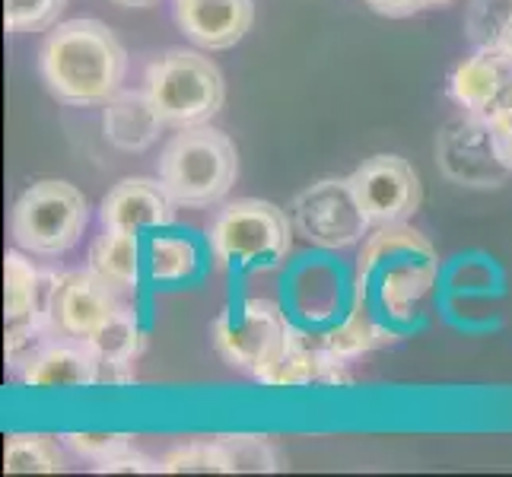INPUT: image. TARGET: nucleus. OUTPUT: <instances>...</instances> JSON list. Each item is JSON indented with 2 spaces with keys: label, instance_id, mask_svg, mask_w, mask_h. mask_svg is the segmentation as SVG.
I'll use <instances>...</instances> for the list:
<instances>
[{
  "label": "nucleus",
  "instance_id": "obj_1",
  "mask_svg": "<svg viewBox=\"0 0 512 477\" xmlns=\"http://www.w3.org/2000/svg\"><path fill=\"white\" fill-rule=\"evenodd\" d=\"M353 268H357V309L398 338H411L427 325L420 303L436 290L443 271L427 236L408 223L373 226Z\"/></svg>",
  "mask_w": 512,
  "mask_h": 477
},
{
  "label": "nucleus",
  "instance_id": "obj_2",
  "mask_svg": "<svg viewBox=\"0 0 512 477\" xmlns=\"http://www.w3.org/2000/svg\"><path fill=\"white\" fill-rule=\"evenodd\" d=\"M48 93L64 105L93 109L121 93L128 70L125 45L99 20H67L48 32L39 51Z\"/></svg>",
  "mask_w": 512,
  "mask_h": 477
},
{
  "label": "nucleus",
  "instance_id": "obj_3",
  "mask_svg": "<svg viewBox=\"0 0 512 477\" xmlns=\"http://www.w3.org/2000/svg\"><path fill=\"white\" fill-rule=\"evenodd\" d=\"M280 306L290 325L312 338H325L344 325L357 306V268L328 249L296 255L280 277Z\"/></svg>",
  "mask_w": 512,
  "mask_h": 477
},
{
  "label": "nucleus",
  "instance_id": "obj_4",
  "mask_svg": "<svg viewBox=\"0 0 512 477\" xmlns=\"http://www.w3.org/2000/svg\"><path fill=\"white\" fill-rule=\"evenodd\" d=\"M236 175V144L210 125L179 128L160 153V182L179 207L220 204L233 191Z\"/></svg>",
  "mask_w": 512,
  "mask_h": 477
},
{
  "label": "nucleus",
  "instance_id": "obj_5",
  "mask_svg": "<svg viewBox=\"0 0 512 477\" xmlns=\"http://www.w3.org/2000/svg\"><path fill=\"white\" fill-rule=\"evenodd\" d=\"M207 236L229 277L242 280L287 261L293 242V217L271 201L242 198L220 210Z\"/></svg>",
  "mask_w": 512,
  "mask_h": 477
},
{
  "label": "nucleus",
  "instance_id": "obj_6",
  "mask_svg": "<svg viewBox=\"0 0 512 477\" xmlns=\"http://www.w3.org/2000/svg\"><path fill=\"white\" fill-rule=\"evenodd\" d=\"M214 350L233 369L252 373L258 382L284 360L293 341V325L284 306L274 299H255L233 293L226 309L210 325Z\"/></svg>",
  "mask_w": 512,
  "mask_h": 477
},
{
  "label": "nucleus",
  "instance_id": "obj_7",
  "mask_svg": "<svg viewBox=\"0 0 512 477\" xmlns=\"http://www.w3.org/2000/svg\"><path fill=\"white\" fill-rule=\"evenodd\" d=\"M86 223H90V204H86L83 191L70 182L45 179L29 185L16 198L10 214V236L16 249L55 258L70 252L83 239Z\"/></svg>",
  "mask_w": 512,
  "mask_h": 477
},
{
  "label": "nucleus",
  "instance_id": "obj_8",
  "mask_svg": "<svg viewBox=\"0 0 512 477\" xmlns=\"http://www.w3.org/2000/svg\"><path fill=\"white\" fill-rule=\"evenodd\" d=\"M147 93L166 125H210L223 109L226 86L217 64L198 51L172 48L147 67Z\"/></svg>",
  "mask_w": 512,
  "mask_h": 477
},
{
  "label": "nucleus",
  "instance_id": "obj_9",
  "mask_svg": "<svg viewBox=\"0 0 512 477\" xmlns=\"http://www.w3.org/2000/svg\"><path fill=\"white\" fill-rule=\"evenodd\" d=\"M293 226L309 245L341 252L369 236V217L350 188V179H322L303 188L290 204Z\"/></svg>",
  "mask_w": 512,
  "mask_h": 477
},
{
  "label": "nucleus",
  "instance_id": "obj_10",
  "mask_svg": "<svg viewBox=\"0 0 512 477\" xmlns=\"http://www.w3.org/2000/svg\"><path fill=\"white\" fill-rule=\"evenodd\" d=\"M347 179L363 207V214L373 226L408 223L417 214L423 198L417 172L404 156H392V153L369 156Z\"/></svg>",
  "mask_w": 512,
  "mask_h": 477
},
{
  "label": "nucleus",
  "instance_id": "obj_11",
  "mask_svg": "<svg viewBox=\"0 0 512 477\" xmlns=\"http://www.w3.org/2000/svg\"><path fill=\"white\" fill-rule=\"evenodd\" d=\"M214 258L210 236H201L198 229L172 223L144 233V280L150 290L198 287L207 280Z\"/></svg>",
  "mask_w": 512,
  "mask_h": 477
},
{
  "label": "nucleus",
  "instance_id": "obj_12",
  "mask_svg": "<svg viewBox=\"0 0 512 477\" xmlns=\"http://www.w3.org/2000/svg\"><path fill=\"white\" fill-rule=\"evenodd\" d=\"M121 309H125L121 293H115L109 284H102L90 268L61 274L55 293H51V315H48L51 334L70 341H90Z\"/></svg>",
  "mask_w": 512,
  "mask_h": 477
},
{
  "label": "nucleus",
  "instance_id": "obj_13",
  "mask_svg": "<svg viewBox=\"0 0 512 477\" xmlns=\"http://www.w3.org/2000/svg\"><path fill=\"white\" fill-rule=\"evenodd\" d=\"M449 96L468 115L493 125L512 105V55L506 48H474L452 70Z\"/></svg>",
  "mask_w": 512,
  "mask_h": 477
},
{
  "label": "nucleus",
  "instance_id": "obj_14",
  "mask_svg": "<svg viewBox=\"0 0 512 477\" xmlns=\"http://www.w3.org/2000/svg\"><path fill=\"white\" fill-rule=\"evenodd\" d=\"M436 153L439 163H443V172L458 185L493 188L509 175V169L500 163L497 147H493L490 125L468 112L462 121H455V125L439 134Z\"/></svg>",
  "mask_w": 512,
  "mask_h": 477
},
{
  "label": "nucleus",
  "instance_id": "obj_15",
  "mask_svg": "<svg viewBox=\"0 0 512 477\" xmlns=\"http://www.w3.org/2000/svg\"><path fill=\"white\" fill-rule=\"evenodd\" d=\"M506 296V274L500 268V261L487 252H458L443 264L433 290V306L446 325H452V318L458 309L468 303H481V299H500Z\"/></svg>",
  "mask_w": 512,
  "mask_h": 477
},
{
  "label": "nucleus",
  "instance_id": "obj_16",
  "mask_svg": "<svg viewBox=\"0 0 512 477\" xmlns=\"http://www.w3.org/2000/svg\"><path fill=\"white\" fill-rule=\"evenodd\" d=\"M175 204L163 182L153 179H121L99 204L102 229H121V233L144 236L150 229L175 223Z\"/></svg>",
  "mask_w": 512,
  "mask_h": 477
},
{
  "label": "nucleus",
  "instance_id": "obj_17",
  "mask_svg": "<svg viewBox=\"0 0 512 477\" xmlns=\"http://www.w3.org/2000/svg\"><path fill=\"white\" fill-rule=\"evenodd\" d=\"M175 20L194 45L207 51L233 48L252 29V0H175Z\"/></svg>",
  "mask_w": 512,
  "mask_h": 477
},
{
  "label": "nucleus",
  "instance_id": "obj_18",
  "mask_svg": "<svg viewBox=\"0 0 512 477\" xmlns=\"http://www.w3.org/2000/svg\"><path fill=\"white\" fill-rule=\"evenodd\" d=\"M20 379L26 388H39V392L99 385V360L86 341L51 338L23 363Z\"/></svg>",
  "mask_w": 512,
  "mask_h": 477
},
{
  "label": "nucleus",
  "instance_id": "obj_19",
  "mask_svg": "<svg viewBox=\"0 0 512 477\" xmlns=\"http://www.w3.org/2000/svg\"><path fill=\"white\" fill-rule=\"evenodd\" d=\"M86 268H90L102 284H109L115 293H134L147 287L144 280V236L121 233V229H102L93 239L90 255H86Z\"/></svg>",
  "mask_w": 512,
  "mask_h": 477
},
{
  "label": "nucleus",
  "instance_id": "obj_20",
  "mask_svg": "<svg viewBox=\"0 0 512 477\" xmlns=\"http://www.w3.org/2000/svg\"><path fill=\"white\" fill-rule=\"evenodd\" d=\"M163 115L156 112V105L150 99V93H125L112 96L105 102L102 112V128H105V140L115 150L125 153H144L150 150L156 140H160L163 131Z\"/></svg>",
  "mask_w": 512,
  "mask_h": 477
},
{
  "label": "nucleus",
  "instance_id": "obj_21",
  "mask_svg": "<svg viewBox=\"0 0 512 477\" xmlns=\"http://www.w3.org/2000/svg\"><path fill=\"white\" fill-rule=\"evenodd\" d=\"M147 334H150V328L144 325V318L137 315V309L125 306L118 315H112L86 344H90L99 363L131 366L140 357V350H144Z\"/></svg>",
  "mask_w": 512,
  "mask_h": 477
},
{
  "label": "nucleus",
  "instance_id": "obj_22",
  "mask_svg": "<svg viewBox=\"0 0 512 477\" xmlns=\"http://www.w3.org/2000/svg\"><path fill=\"white\" fill-rule=\"evenodd\" d=\"M64 439L48 433H13L4 449V474H61L67 468Z\"/></svg>",
  "mask_w": 512,
  "mask_h": 477
},
{
  "label": "nucleus",
  "instance_id": "obj_23",
  "mask_svg": "<svg viewBox=\"0 0 512 477\" xmlns=\"http://www.w3.org/2000/svg\"><path fill=\"white\" fill-rule=\"evenodd\" d=\"M163 474H233V462L220 439H204V443H188L172 449L160 458Z\"/></svg>",
  "mask_w": 512,
  "mask_h": 477
},
{
  "label": "nucleus",
  "instance_id": "obj_24",
  "mask_svg": "<svg viewBox=\"0 0 512 477\" xmlns=\"http://www.w3.org/2000/svg\"><path fill=\"white\" fill-rule=\"evenodd\" d=\"M512 26V0H471L465 13V35L474 48H503Z\"/></svg>",
  "mask_w": 512,
  "mask_h": 477
},
{
  "label": "nucleus",
  "instance_id": "obj_25",
  "mask_svg": "<svg viewBox=\"0 0 512 477\" xmlns=\"http://www.w3.org/2000/svg\"><path fill=\"white\" fill-rule=\"evenodd\" d=\"M220 443L229 452L233 474H239V471H249V474L280 471V458L268 443H264V436H220Z\"/></svg>",
  "mask_w": 512,
  "mask_h": 477
},
{
  "label": "nucleus",
  "instance_id": "obj_26",
  "mask_svg": "<svg viewBox=\"0 0 512 477\" xmlns=\"http://www.w3.org/2000/svg\"><path fill=\"white\" fill-rule=\"evenodd\" d=\"M67 0H4V23L10 32H42L58 23Z\"/></svg>",
  "mask_w": 512,
  "mask_h": 477
},
{
  "label": "nucleus",
  "instance_id": "obj_27",
  "mask_svg": "<svg viewBox=\"0 0 512 477\" xmlns=\"http://www.w3.org/2000/svg\"><path fill=\"white\" fill-rule=\"evenodd\" d=\"M70 452H77L86 462H109V458L134 449L131 436L125 433H64L61 436Z\"/></svg>",
  "mask_w": 512,
  "mask_h": 477
},
{
  "label": "nucleus",
  "instance_id": "obj_28",
  "mask_svg": "<svg viewBox=\"0 0 512 477\" xmlns=\"http://www.w3.org/2000/svg\"><path fill=\"white\" fill-rule=\"evenodd\" d=\"M96 471L99 474H156L160 471V462H153V458L128 449V452L109 458V462H99Z\"/></svg>",
  "mask_w": 512,
  "mask_h": 477
},
{
  "label": "nucleus",
  "instance_id": "obj_29",
  "mask_svg": "<svg viewBox=\"0 0 512 477\" xmlns=\"http://www.w3.org/2000/svg\"><path fill=\"white\" fill-rule=\"evenodd\" d=\"M366 4L382 16H395V20L423 10V0H366Z\"/></svg>",
  "mask_w": 512,
  "mask_h": 477
},
{
  "label": "nucleus",
  "instance_id": "obj_30",
  "mask_svg": "<svg viewBox=\"0 0 512 477\" xmlns=\"http://www.w3.org/2000/svg\"><path fill=\"white\" fill-rule=\"evenodd\" d=\"M490 131H493V128H490ZM493 147H497L500 163L512 172V134H497V131H493Z\"/></svg>",
  "mask_w": 512,
  "mask_h": 477
},
{
  "label": "nucleus",
  "instance_id": "obj_31",
  "mask_svg": "<svg viewBox=\"0 0 512 477\" xmlns=\"http://www.w3.org/2000/svg\"><path fill=\"white\" fill-rule=\"evenodd\" d=\"M490 128L497 131V134H512V105H509V109H506L497 121H493Z\"/></svg>",
  "mask_w": 512,
  "mask_h": 477
},
{
  "label": "nucleus",
  "instance_id": "obj_32",
  "mask_svg": "<svg viewBox=\"0 0 512 477\" xmlns=\"http://www.w3.org/2000/svg\"><path fill=\"white\" fill-rule=\"evenodd\" d=\"M115 4H121V7H147V4H153V0H115Z\"/></svg>",
  "mask_w": 512,
  "mask_h": 477
},
{
  "label": "nucleus",
  "instance_id": "obj_33",
  "mask_svg": "<svg viewBox=\"0 0 512 477\" xmlns=\"http://www.w3.org/2000/svg\"><path fill=\"white\" fill-rule=\"evenodd\" d=\"M443 4H449V0H423V10H427V7H443Z\"/></svg>",
  "mask_w": 512,
  "mask_h": 477
},
{
  "label": "nucleus",
  "instance_id": "obj_34",
  "mask_svg": "<svg viewBox=\"0 0 512 477\" xmlns=\"http://www.w3.org/2000/svg\"><path fill=\"white\" fill-rule=\"evenodd\" d=\"M503 48L512 55V26H509V32H506V39H503Z\"/></svg>",
  "mask_w": 512,
  "mask_h": 477
}]
</instances>
